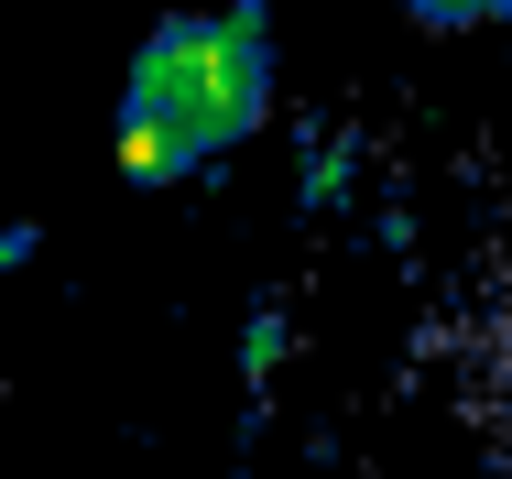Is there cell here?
Listing matches in <instances>:
<instances>
[{
  "label": "cell",
  "mask_w": 512,
  "mask_h": 479,
  "mask_svg": "<svg viewBox=\"0 0 512 479\" xmlns=\"http://www.w3.org/2000/svg\"><path fill=\"white\" fill-rule=\"evenodd\" d=\"M262 120H273V11L262 0L164 11L120 66L109 164H120V186L164 196L186 175H218Z\"/></svg>",
  "instance_id": "6da1fadb"
},
{
  "label": "cell",
  "mask_w": 512,
  "mask_h": 479,
  "mask_svg": "<svg viewBox=\"0 0 512 479\" xmlns=\"http://www.w3.org/2000/svg\"><path fill=\"white\" fill-rule=\"evenodd\" d=\"M349 196H360V142L306 131V153H295V207H306V218H338Z\"/></svg>",
  "instance_id": "7a4b0ae2"
},
{
  "label": "cell",
  "mask_w": 512,
  "mask_h": 479,
  "mask_svg": "<svg viewBox=\"0 0 512 479\" xmlns=\"http://www.w3.org/2000/svg\"><path fill=\"white\" fill-rule=\"evenodd\" d=\"M284 349H295V327H284V305H251V327H240V382L262 392L284 371Z\"/></svg>",
  "instance_id": "3957f363"
},
{
  "label": "cell",
  "mask_w": 512,
  "mask_h": 479,
  "mask_svg": "<svg viewBox=\"0 0 512 479\" xmlns=\"http://www.w3.org/2000/svg\"><path fill=\"white\" fill-rule=\"evenodd\" d=\"M262 11H273V0H262Z\"/></svg>",
  "instance_id": "277c9868"
}]
</instances>
